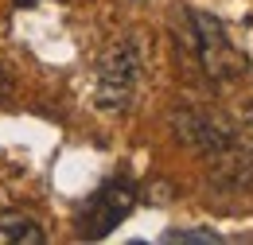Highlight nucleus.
Listing matches in <instances>:
<instances>
[{
    "mask_svg": "<svg viewBox=\"0 0 253 245\" xmlns=\"http://www.w3.org/2000/svg\"><path fill=\"white\" fill-rule=\"evenodd\" d=\"M136 206V187L128 179H113L97 191L82 210V238H105L113 226H121Z\"/></svg>",
    "mask_w": 253,
    "mask_h": 245,
    "instance_id": "nucleus-3",
    "label": "nucleus"
},
{
    "mask_svg": "<svg viewBox=\"0 0 253 245\" xmlns=\"http://www.w3.org/2000/svg\"><path fill=\"white\" fill-rule=\"evenodd\" d=\"M0 245H43V226L28 214H0Z\"/></svg>",
    "mask_w": 253,
    "mask_h": 245,
    "instance_id": "nucleus-5",
    "label": "nucleus"
},
{
    "mask_svg": "<svg viewBox=\"0 0 253 245\" xmlns=\"http://www.w3.org/2000/svg\"><path fill=\"white\" fill-rule=\"evenodd\" d=\"M16 4H20V8H32V4H35V0H16Z\"/></svg>",
    "mask_w": 253,
    "mask_h": 245,
    "instance_id": "nucleus-8",
    "label": "nucleus"
},
{
    "mask_svg": "<svg viewBox=\"0 0 253 245\" xmlns=\"http://www.w3.org/2000/svg\"><path fill=\"white\" fill-rule=\"evenodd\" d=\"M136 78H140V55L132 51V43L109 47V55L101 59V70H97V101H101V109H125Z\"/></svg>",
    "mask_w": 253,
    "mask_h": 245,
    "instance_id": "nucleus-2",
    "label": "nucleus"
},
{
    "mask_svg": "<svg viewBox=\"0 0 253 245\" xmlns=\"http://www.w3.org/2000/svg\"><path fill=\"white\" fill-rule=\"evenodd\" d=\"M191 31H195L191 39H195L199 62H203V70H207L211 78L230 82V78H242V74L250 70L246 55L230 43V31L222 28L218 16H211V12H191Z\"/></svg>",
    "mask_w": 253,
    "mask_h": 245,
    "instance_id": "nucleus-1",
    "label": "nucleus"
},
{
    "mask_svg": "<svg viewBox=\"0 0 253 245\" xmlns=\"http://www.w3.org/2000/svg\"><path fill=\"white\" fill-rule=\"evenodd\" d=\"M8 97V78H4V70H0V101Z\"/></svg>",
    "mask_w": 253,
    "mask_h": 245,
    "instance_id": "nucleus-7",
    "label": "nucleus"
},
{
    "mask_svg": "<svg viewBox=\"0 0 253 245\" xmlns=\"http://www.w3.org/2000/svg\"><path fill=\"white\" fill-rule=\"evenodd\" d=\"M168 242H218V234H211V230H179V234H168Z\"/></svg>",
    "mask_w": 253,
    "mask_h": 245,
    "instance_id": "nucleus-6",
    "label": "nucleus"
},
{
    "mask_svg": "<svg viewBox=\"0 0 253 245\" xmlns=\"http://www.w3.org/2000/svg\"><path fill=\"white\" fill-rule=\"evenodd\" d=\"M171 124H175V136L183 140V144H191V148H199V152H226L230 148V132L222 128V124H214L211 117H203V113H191V109H183V113H175L171 117Z\"/></svg>",
    "mask_w": 253,
    "mask_h": 245,
    "instance_id": "nucleus-4",
    "label": "nucleus"
}]
</instances>
